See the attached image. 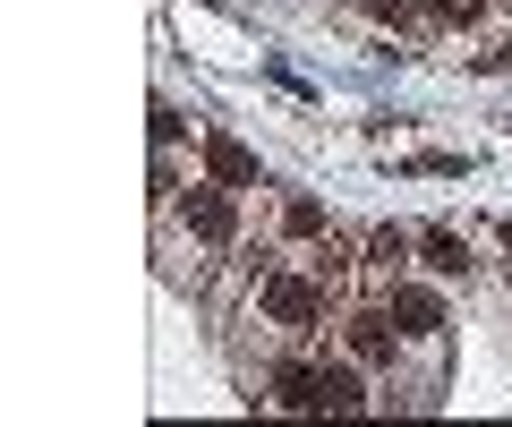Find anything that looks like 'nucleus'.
Wrapping results in <instances>:
<instances>
[{
  "label": "nucleus",
  "instance_id": "obj_1",
  "mask_svg": "<svg viewBox=\"0 0 512 427\" xmlns=\"http://www.w3.org/2000/svg\"><path fill=\"white\" fill-rule=\"evenodd\" d=\"M367 299H384V308H393V325H402L410 342H444V334H453V282L419 274V265H410L402 282H384V291H367Z\"/></svg>",
  "mask_w": 512,
  "mask_h": 427
},
{
  "label": "nucleus",
  "instance_id": "obj_2",
  "mask_svg": "<svg viewBox=\"0 0 512 427\" xmlns=\"http://www.w3.org/2000/svg\"><path fill=\"white\" fill-rule=\"evenodd\" d=\"M410 265H419V231H410V223H376V231H359V291L402 282Z\"/></svg>",
  "mask_w": 512,
  "mask_h": 427
},
{
  "label": "nucleus",
  "instance_id": "obj_3",
  "mask_svg": "<svg viewBox=\"0 0 512 427\" xmlns=\"http://www.w3.org/2000/svg\"><path fill=\"white\" fill-rule=\"evenodd\" d=\"M419 274L470 291V282H478V240H470V231H453V223H427L419 231Z\"/></svg>",
  "mask_w": 512,
  "mask_h": 427
},
{
  "label": "nucleus",
  "instance_id": "obj_4",
  "mask_svg": "<svg viewBox=\"0 0 512 427\" xmlns=\"http://www.w3.org/2000/svg\"><path fill=\"white\" fill-rule=\"evenodd\" d=\"M197 154H205V171H214L222 188H239V197H256V188H265V171H256V154L239 146V137L205 129V137H197Z\"/></svg>",
  "mask_w": 512,
  "mask_h": 427
},
{
  "label": "nucleus",
  "instance_id": "obj_5",
  "mask_svg": "<svg viewBox=\"0 0 512 427\" xmlns=\"http://www.w3.org/2000/svg\"><path fill=\"white\" fill-rule=\"evenodd\" d=\"M274 205H282V231H274V248H308V240H325V231H333V214L308 197V188H282Z\"/></svg>",
  "mask_w": 512,
  "mask_h": 427
},
{
  "label": "nucleus",
  "instance_id": "obj_6",
  "mask_svg": "<svg viewBox=\"0 0 512 427\" xmlns=\"http://www.w3.org/2000/svg\"><path fill=\"white\" fill-rule=\"evenodd\" d=\"M376 35H427V0H350Z\"/></svg>",
  "mask_w": 512,
  "mask_h": 427
},
{
  "label": "nucleus",
  "instance_id": "obj_7",
  "mask_svg": "<svg viewBox=\"0 0 512 427\" xmlns=\"http://www.w3.org/2000/svg\"><path fill=\"white\" fill-rule=\"evenodd\" d=\"M146 120H154V146H171V154H180V146H197V137H205L197 120H180V103H163V94H154V112H146Z\"/></svg>",
  "mask_w": 512,
  "mask_h": 427
},
{
  "label": "nucleus",
  "instance_id": "obj_8",
  "mask_svg": "<svg viewBox=\"0 0 512 427\" xmlns=\"http://www.w3.org/2000/svg\"><path fill=\"white\" fill-rule=\"evenodd\" d=\"M410 171L419 180H461V154H410Z\"/></svg>",
  "mask_w": 512,
  "mask_h": 427
},
{
  "label": "nucleus",
  "instance_id": "obj_9",
  "mask_svg": "<svg viewBox=\"0 0 512 427\" xmlns=\"http://www.w3.org/2000/svg\"><path fill=\"white\" fill-rule=\"evenodd\" d=\"M504 137H512V112H504Z\"/></svg>",
  "mask_w": 512,
  "mask_h": 427
}]
</instances>
